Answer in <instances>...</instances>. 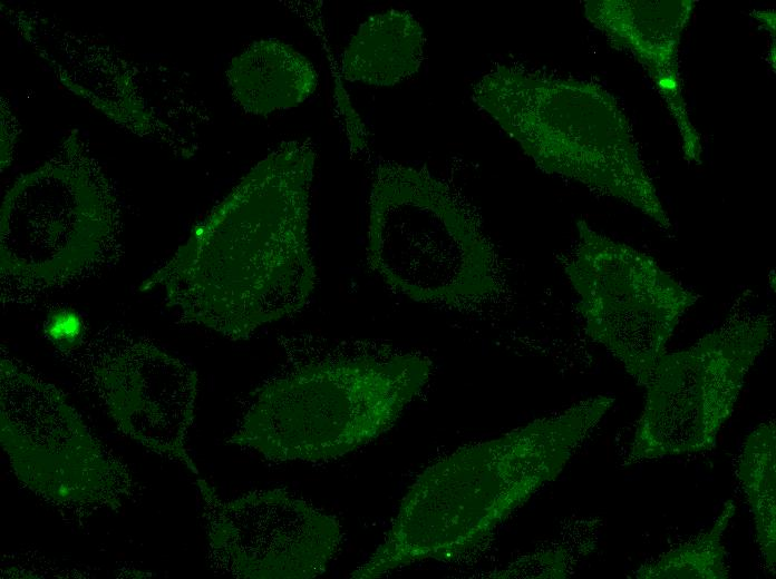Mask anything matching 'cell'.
I'll use <instances>...</instances> for the list:
<instances>
[{"label": "cell", "mask_w": 776, "mask_h": 579, "mask_svg": "<svg viewBox=\"0 0 776 579\" xmlns=\"http://www.w3.org/2000/svg\"><path fill=\"white\" fill-rule=\"evenodd\" d=\"M472 98L544 173L624 203L672 230L630 119L604 87L499 66L474 84Z\"/></svg>", "instance_id": "3957f363"}, {"label": "cell", "mask_w": 776, "mask_h": 579, "mask_svg": "<svg viewBox=\"0 0 776 579\" xmlns=\"http://www.w3.org/2000/svg\"><path fill=\"white\" fill-rule=\"evenodd\" d=\"M693 0H588L584 17L617 50L647 72L679 133L683 158L700 164L701 136L685 97L679 65L681 36L693 13Z\"/></svg>", "instance_id": "7c38bea8"}, {"label": "cell", "mask_w": 776, "mask_h": 579, "mask_svg": "<svg viewBox=\"0 0 776 579\" xmlns=\"http://www.w3.org/2000/svg\"><path fill=\"white\" fill-rule=\"evenodd\" d=\"M576 242L563 263L588 335L644 386L666 353L682 314L698 295L653 257L576 222Z\"/></svg>", "instance_id": "ba28073f"}, {"label": "cell", "mask_w": 776, "mask_h": 579, "mask_svg": "<svg viewBox=\"0 0 776 579\" xmlns=\"http://www.w3.org/2000/svg\"><path fill=\"white\" fill-rule=\"evenodd\" d=\"M0 438L14 474L67 519L117 510L135 494L127 465L62 392L7 355L0 362Z\"/></svg>", "instance_id": "8992f818"}, {"label": "cell", "mask_w": 776, "mask_h": 579, "mask_svg": "<svg viewBox=\"0 0 776 579\" xmlns=\"http://www.w3.org/2000/svg\"><path fill=\"white\" fill-rule=\"evenodd\" d=\"M613 403L609 395L588 398L435 461L408 489L382 542L350 577L378 578L473 551L562 472Z\"/></svg>", "instance_id": "7a4b0ae2"}, {"label": "cell", "mask_w": 776, "mask_h": 579, "mask_svg": "<svg viewBox=\"0 0 776 579\" xmlns=\"http://www.w3.org/2000/svg\"><path fill=\"white\" fill-rule=\"evenodd\" d=\"M314 154L282 144L139 286L230 340L301 310L316 285L308 227Z\"/></svg>", "instance_id": "6da1fadb"}, {"label": "cell", "mask_w": 776, "mask_h": 579, "mask_svg": "<svg viewBox=\"0 0 776 579\" xmlns=\"http://www.w3.org/2000/svg\"><path fill=\"white\" fill-rule=\"evenodd\" d=\"M425 35L408 11L387 10L369 17L351 37L342 56L350 81L394 86L415 75L424 59Z\"/></svg>", "instance_id": "4fadbf2b"}, {"label": "cell", "mask_w": 776, "mask_h": 579, "mask_svg": "<svg viewBox=\"0 0 776 579\" xmlns=\"http://www.w3.org/2000/svg\"><path fill=\"white\" fill-rule=\"evenodd\" d=\"M17 192L2 224L4 303L33 302L93 276L108 263L105 219L72 184L49 178Z\"/></svg>", "instance_id": "8fae6325"}, {"label": "cell", "mask_w": 776, "mask_h": 579, "mask_svg": "<svg viewBox=\"0 0 776 579\" xmlns=\"http://www.w3.org/2000/svg\"><path fill=\"white\" fill-rule=\"evenodd\" d=\"M236 92L251 111L269 114L295 107L317 88L312 63L291 46L264 40L242 59Z\"/></svg>", "instance_id": "5bb4252c"}, {"label": "cell", "mask_w": 776, "mask_h": 579, "mask_svg": "<svg viewBox=\"0 0 776 579\" xmlns=\"http://www.w3.org/2000/svg\"><path fill=\"white\" fill-rule=\"evenodd\" d=\"M775 459V423H760L745 440L738 460V478L753 514L756 541L773 575L776 561Z\"/></svg>", "instance_id": "9a60e30c"}, {"label": "cell", "mask_w": 776, "mask_h": 579, "mask_svg": "<svg viewBox=\"0 0 776 579\" xmlns=\"http://www.w3.org/2000/svg\"><path fill=\"white\" fill-rule=\"evenodd\" d=\"M736 307L692 346L659 359L627 464L715 446L773 328L769 315Z\"/></svg>", "instance_id": "52a82bcc"}, {"label": "cell", "mask_w": 776, "mask_h": 579, "mask_svg": "<svg viewBox=\"0 0 776 579\" xmlns=\"http://www.w3.org/2000/svg\"><path fill=\"white\" fill-rule=\"evenodd\" d=\"M43 334L57 351L70 354L86 342L85 321L71 307L52 308L43 322Z\"/></svg>", "instance_id": "e0dca14e"}, {"label": "cell", "mask_w": 776, "mask_h": 579, "mask_svg": "<svg viewBox=\"0 0 776 579\" xmlns=\"http://www.w3.org/2000/svg\"><path fill=\"white\" fill-rule=\"evenodd\" d=\"M754 18L763 24V28L775 39V13L773 10L753 12Z\"/></svg>", "instance_id": "ac0fdd59"}, {"label": "cell", "mask_w": 776, "mask_h": 579, "mask_svg": "<svg viewBox=\"0 0 776 579\" xmlns=\"http://www.w3.org/2000/svg\"><path fill=\"white\" fill-rule=\"evenodd\" d=\"M367 256L413 301L459 306L498 286L495 251L465 199L427 170L378 166L369 202Z\"/></svg>", "instance_id": "5b68a950"}, {"label": "cell", "mask_w": 776, "mask_h": 579, "mask_svg": "<svg viewBox=\"0 0 776 579\" xmlns=\"http://www.w3.org/2000/svg\"><path fill=\"white\" fill-rule=\"evenodd\" d=\"M431 369L411 353L308 364L264 384L229 443L271 461L341 458L388 431Z\"/></svg>", "instance_id": "277c9868"}, {"label": "cell", "mask_w": 776, "mask_h": 579, "mask_svg": "<svg viewBox=\"0 0 776 579\" xmlns=\"http://www.w3.org/2000/svg\"><path fill=\"white\" fill-rule=\"evenodd\" d=\"M736 512L733 500L724 503L711 527L668 550L634 571L639 579H725L729 576L722 534Z\"/></svg>", "instance_id": "2e32d148"}, {"label": "cell", "mask_w": 776, "mask_h": 579, "mask_svg": "<svg viewBox=\"0 0 776 579\" xmlns=\"http://www.w3.org/2000/svg\"><path fill=\"white\" fill-rule=\"evenodd\" d=\"M208 557L221 572L242 579H310L322 575L341 541L339 521L282 490L224 500L204 479Z\"/></svg>", "instance_id": "30bf717a"}, {"label": "cell", "mask_w": 776, "mask_h": 579, "mask_svg": "<svg viewBox=\"0 0 776 579\" xmlns=\"http://www.w3.org/2000/svg\"><path fill=\"white\" fill-rule=\"evenodd\" d=\"M65 360L124 434L198 477L186 448L198 391L191 365L145 336L109 326Z\"/></svg>", "instance_id": "9c48e42d"}]
</instances>
